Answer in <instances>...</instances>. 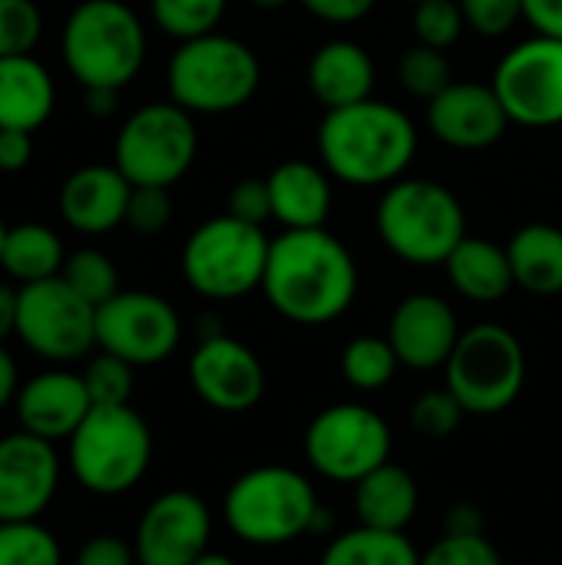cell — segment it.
<instances>
[{"label":"cell","instance_id":"d6986e66","mask_svg":"<svg viewBox=\"0 0 562 565\" xmlns=\"http://www.w3.org/2000/svg\"><path fill=\"white\" fill-rule=\"evenodd\" d=\"M427 126L437 142L460 152H480L503 139L510 116L494 86L454 79L437 99L427 103Z\"/></svg>","mask_w":562,"mask_h":565},{"label":"cell","instance_id":"52a82bcc","mask_svg":"<svg viewBox=\"0 0 562 565\" xmlns=\"http://www.w3.org/2000/svg\"><path fill=\"white\" fill-rule=\"evenodd\" d=\"M70 444V473L93 497L129 493L152 463V430L132 404L93 407Z\"/></svg>","mask_w":562,"mask_h":565},{"label":"cell","instance_id":"bcb514c9","mask_svg":"<svg viewBox=\"0 0 562 565\" xmlns=\"http://www.w3.org/2000/svg\"><path fill=\"white\" fill-rule=\"evenodd\" d=\"M523 20L537 33L562 40V0H523Z\"/></svg>","mask_w":562,"mask_h":565},{"label":"cell","instance_id":"9c48e42d","mask_svg":"<svg viewBox=\"0 0 562 565\" xmlns=\"http://www.w3.org/2000/svg\"><path fill=\"white\" fill-rule=\"evenodd\" d=\"M527 384V351L520 338L497 321L467 328L444 364V387L467 417H497L517 404Z\"/></svg>","mask_w":562,"mask_h":565},{"label":"cell","instance_id":"816d5d0a","mask_svg":"<svg viewBox=\"0 0 562 565\" xmlns=\"http://www.w3.org/2000/svg\"><path fill=\"white\" fill-rule=\"evenodd\" d=\"M195 334H199V341H205V338H215V334H225V331H222V321L215 315H202L195 321Z\"/></svg>","mask_w":562,"mask_h":565},{"label":"cell","instance_id":"3957f363","mask_svg":"<svg viewBox=\"0 0 562 565\" xmlns=\"http://www.w3.org/2000/svg\"><path fill=\"white\" fill-rule=\"evenodd\" d=\"M321 510L315 483L282 463L252 467L232 480L222 500L225 526L235 540L268 550L311 536V523Z\"/></svg>","mask_w":562,"mask_h":565},{"label":"cell","instance_id":"8fae6325","mask_svg":"<svg viewBox=\"0 0 562 565\" xmlns=\"http://www.w3.org/2000/svg\"><path fill=\"white\" fill-rule=\"evenodd\" d=\"M301 447L311 473L328 483L354 487L391 460L394 437L388 420L374 407L344 401L311 417Z\"/></svg>","mask_w":562,"mask_h":565},{"label":"cell","instance_id":"f1b7e54d","mask_svg":"<svg viewBox=\"0 0 562 565\" xmlns=\"http://www.w3.org/2000/svg\"><path fill=\"white\" fill-rule=\"evenodd\" d=\"M318 565H421V553L407 533L358 523L354 530L331 536Z\"/></svg>","mask_w":562,"mask_h":565},{"label":"cell","instance_id":"7a4b0ae2","mask_svg":"<svg viewBox=\"0 0 562 565\" xmlns=\"http://www.w3.org/2000/svg\"><path fill=\"white\" fill-rule=\"evenodd\" d=\"M318 156L331 179L354 189H388L404 179L417 156L414 119L384 99H361L325 109L318 122Z\"/></svg>","mask_w":562,"mask_h":565},{"label":"cell","instance_id":"db71d44e","mask_svg":"<svg viewBox=\"0 0 562 565\" xmlns=\"http://www.w3.org/2000/svg\"><path fill=\"white\" fill-rule=\"evenodd\" d=\"M255 10H285L288 3H295V0H248Z\"/></svg>","mask_w":562,"mask_h":565},{"label":"cell","instance_id":"9a60e30c","mask_svg":"<svg viewBox=\"0 0 562 565\" xmlns=\"http://www.w3.org/2000/svg\"><path fill=\"white\" fill-rule=\"evenodd\" d=\"M212 543V510L192 490L159 493L139 516L132 550L139 565H192Z\"/></svg>","mask_w":562,"mask_h":565},{"label":"cell","instance_id":"30bf717a","mask_svg":"<svg viewBox=\"0 0 562 565\" xmlns=\"http://www.w3.org/2000/svg\"><path fill=\"white\" fill-rule=\"evenodd\" d=\"M199 132L189 109L169 103L139 106L119 129L113 146V166L132 185H176L195 162Z\"/></svg>","mask_w":562,"mask_h":565},{"label":"cell","instance_id":"4dcf8cb0","mask_svg":"<svg viewBox=\"0 0 562 565\" xmlns=\"http://www.w3.org/2000/svg\"><path fill=\"white\" fill-rule=\"evenodd\" d=\"M229 0H149L156 26L172 40H195L215 33Z\"/></svg>","mask_w":562,"mask_h":565},{"label":"cell","instance_id":"484cf974","mask_svg":"<svg viewBox=\"0 0 562 565\" xmlns=\"http://www.w3.org/2000/svg\"><path fill=\"white\" fill-rule=\"evenodd\" d=\"M444 268L454 291L474 305H497L517 288L507 248L490 238L467 235L444 262Z\"/></svg>","mask_w":562,"mask_h":565},{"label":"cell","instance_id":"60d3db41","mask_svg":"<svg viewBox=\"0 0 562 565\" xmlns=\"http://www.w3.org/2000/svg\"><path fill=\"white\" fill-rule=\"evenodd\" d=\"M172 222V199L169 189L156 185H132L129 209H126V225L139 235H159Z\"/></svg>","mask_w":562,"mask_h":565},{"label":"cell","instance_id":"ba28073f","mask_svg":"<svg viewBox=\"0 0 562 565\" xmlns=\"http://www.w3.org/2000/svg\"><path fill=\"white\" fill-rule=\"evenodd\" d=\"M272 238L235 215L202 222L182 245V278L205 301H238L262 291Z\"/></svg>","mask_w":562,"mask_h":565},{"label":"cell","instance_id":"b9f144b4","mask_svg":"<svg viewBox=\"0 0 562 565\" xmlns=\"http://www.w3.org/2000/svg\"><path fill=\"white\" fill-rule=\"evenodd\" d=\"M225 212L248 222V225H262L272 218V195H268V179H238L229 192Z\"/></svg>","mask_w":562,"mask_h":565},{"label":"cell","instance_id":"7c38bea8","mask_svg":"<svg viewBox=\"0 0 562 565\" xmlns=\"http://www.w3.org/2000/svg\"><path fill=\"white\" fill-rule=\"evenodd\" d=\"M26 351L50 364H73L96 348V308L60 275L17 288V331Z\"/></svg>","mask_w":562,"mask_h":565},{"label":"cell","instance_id":"11a10c76","mask_svg":"<svg viewBox=\"0 0 562 565\" xmlns=\"http://www.w3.org/2000/svg\"><path fill=\"white\" fill-rule=\"evenodd\" d=\"M3 238H7V225H3V218H0V252H3Z\"/></svg>","mask_w":562,"mask_h":565},{"label":"cell","instance_id":"f907efd6","mask_svg":"<svg viewBox=\"0 0 562 565\" xmlns=\"http://www.w3.org/2000/svg\"><path fill=\"white\" fill-rule=\"evenodd\" d=\"M116 103H119V89H86V113L89 116H113L116 113Z\"/></svg>","mask_w":562,"mask_h":565},{"label":"cell","instance_id":"836d02e7","mask_svg":"<svg viewBox=\"0 0 562 565\" xmlns=\"http://www.w3.org/2000/svg\"><path fill=\"white\" fill-rule=\"evenodd\" d=\"M397 79L414 99L431 103L454 83V66L444 50L414 43L411 50H404V56L397 63Z\"/></svg>","mask_w":562,"mask_h":565},{"label":"cell","instance_id":"d590c367","mask_svg":"<svg viewBox=\"0 0 562 565\" xmlns=\"http://www.w3.org/2000/svg\"><path fill=\"white\" fill-rule=\"evenodd\" d=\"M467 411L460 407V401L447 391H424L414 404H411V427L417 437L424 440H447L457 434V427L464 424Z\"/></svg>","mask_w":562,"mask_h":565},{"label":"cell","instance_id":"1f68e13d","mask_svg":"<svg viewBox=\"0 0 562 565\" xmlns=\"http://www.w3.org/2000/svg\"><path fill=\"white\" fill-rule=\"evenodd\" d=\"M0 565H63V546L40 520L0 523Z\"/></svg>","mask_w":562,"mask_h":565},{"label":"cell","instance_id":"74e56055","mask_svg":"<svg viewBox=\"0 0 562 565\" xmlns=\"http://www.w3.org/2000/svg\"><path fill=\"white\" fill-rule=\"evenodd\" d=\"M43 13L33 0H0V56H23L40 43Z\"/></svg>","mask_w":562,"mask_h":565},{"label":"cell","instance_id":"e575fe53","mask_svg":"<svg viewBox=\"0 0 562 565\" xmlns=\"http://www.w3.org/2000/svg\"><path fill=\"white\" fill-rule=\"evenodd\" d=\"M132 364L109 354V351H99L86 361L83 367V384L89 391V401L93 407H119V404H129L132 397Z\"/></svg>","mask_w":562,"mask_h":565},{"label":"cell","instance_id":"ab89813d","mask_svg":"<svg viewBox=\"0 0 562 565\" xmlns=\"http://www.w3.org/2000/svg\"><path fill=\"white\" fill-rule=\"evenodd\" d=\"M467 20V30L497 40L507 36L523 20V0H457Z\"/></svg>","mask_w":562,"mask_h":565},{"label":"cell","instance_id":"ffe728a7","mask_svg":"<svg viewBox=\"0 0 562 565\" xmlns=\"http://www.w3.org/2000/svg\"><path fill=\"white\" fill-rule=\"evenodd\" d=\"M89 411H93V401L83 384V374L66 371L60 364L23 381L13 401L20 430L43 437L50 444L70 440Z\"/></svg>","mask_w":562,"mask_h":565},{"label":"cell","instance_id":"ee69618b","mask_svg":"<svg viewBox=\"0 0 562 565\" xmlns=\"http://www.w3.org/2000/svg\"><path fill=\"white\" fill-rule=\"evenodd\" d=\"M298 3H301L311 17H318V20H325V23L344 26V23L364 20V17L374 10L378 0H298Z\"/></svg>","mask_w":562,"mask_h":565},{"label":"cell","instance_id":"7dc6e473","mask_svg":"<svg viewBox=\"0 0 562 565\" xmlns=\"http://www.w3.org/2000/svg\"><path fill=\"white\" fill-rule=\"evenodd\" d=\"M484 530H487L484 510L474 503H454L444 513V533L447 536H484Z\"/></svg>","mask_w":562,"mask_h":565},{"label":"cell","instance_id":"f546056e","mask_svg":"<svg viewBox=\"0 0 562 565\" xmlns=\"http://www.w3.org/2000/svg\"><path fill=\"white\" fill-rule=\"evenodd\" d=\"M397 367H401V361H397V354H394L388 334H384V338H378V334H361V338L348 341L344 351H341V377H344L354 391H361V394H378V391H384V387L394 381Z\"/></svg>","mask_w":562,"mask_h":565},{"label":"cell","instance_id":"cb8c5ba5","mask_svg":"<svg viewBox=\"0 0 562 565\" xmlns=\"http://www.w3.org/2000/svg\"><path fill=\"white\" fill-rule=\"evenodd\" d=\"M56 106V86L50 70L23 53L0 56V129H40Z\"/></svg>","mask_w":562,"mask_h":565},{"label":"cell","instance_id":"5bb4252c","mask_svg":"<svg viewBox=\"0 0 562 565\" xmlns=\"http://www.w3.org/2000/svg\"><path fill=\"white\" fill-rule=\"evenodd\" d=\"M182 341L179 311L152 291H116L96 308V348L132 367H152L176 354Z\"/></svg>","mask_w":562,"mask_h":565},{"label":"cell","instance_id":"277c9868","mask_svg":"<svg viewBox=\"0 0 562 565\" xmlns=\"http://www.w3.org/2000/svg\"><path fill=\"white\" fill-rule=\"evenodd\" d=\"M384 248L417 268L444 265L467 238L460 199L437 179H397L384 189L374 212Z\"/></svg>","mask_w":562,"mask_h":565},{"label":"cell","instance_id":"f35d334b","mask_svg":"<svg viewBox=\"0 0 562 565\" xmlns=\"http://www.w3.org/2000/svg\"><path fill=\"white\" fill-rule=\"evenodd\" d=\"M421 565H507L500 550L484 536H441L427 553H421Z\"/></svg>","mask_w":562,"mask_h":565},{"label":"cell","instance_id":"9f6ffc18","mask_svg":"<svg viewBox=\"0 0 562 565\" xmlns=\"http://www.w3.org/2000/svg\"><path fill=\"white\" fill-rule=\"evenodd\" d=\"M407 3H414V7H417V3H424V0H407Z\"/></svg>","mask_w":562,"mask_h":565},{"label":"cell","instance_id":"c3c4849f","mask_svg":"<svg viewBox=\"0 0 562 565\" xmlns=\"http://www.w3.org/2000/svg\"><path fill=\"white\" fill-rule=\"evenodd\" d=\"M17 391H20L17 361H13V354L0 344V414L17 401Z\"/></svg>","mask_w":562,"mask_h":565},{"label":"cell","instance_id":"ac0fdd59","mask_svg":"<svg viewBox=\"0 0 562 565\" xmlns=\"http://www.w3.org/2000/svg\"><path fill=\"white\" fill-rule=\"evenodd\" d=\"M464 328L447 298L431 291H414L397 301L388 321V341L411 371H437L450 361Z\"/></svg>","mask_w":562,"mask_h":565},{"label":"cell","instance_id":"7402d4cb","mask_svg":"<svg viewBox=\"0 0 562 565\" xmlns=\"http://www.w3.org/2000/svg\"><path fill=\"white\" fill-rule=\"evenodd\" d=\"M268 195H272V218L288 232L325 228L335 205L331 172L308 159L278 162L268 172Z\"/></svg>","mask_w":562,"mask_h":565},{"label":"cell","instance_id":"44dd1931","mask_svg":"<svg viewBox=\"0 0 562 565\" xmlns=\"http://www.w3.org/2000/svg\"><path fill=\"white\" fill-rule=\"evenodd\" d=\"M132 182L116 166H83L60 185V218L79 235H106L126 222Z\"/></svg>","mask_w":562,"mask_h":565},{"label":"cell","instance_id":"4fadbf2b","mask_svg":"<svg viewBox=\"0 0 562 565\" xmlns=\"http://www.w3.org/2000/svg\"><path fill=\"white\" fill-rule=\"evenodd\" d=\"M490 86L510 122L527 129L562 126V40L543 33L520 40L497 63Z\"/></svg>","mask_w":562,"mask_h":565},{"label":"cell","instance_id":"83f0119b","mask_svg":"<svg viewBox=\"0 0 562 565\" xmlns=\"http://www.w3.org/2000/svg\"><path fill=\"white\" fill-rule=\"evenodd\" d=\"M63 262H66V252H63V242L53 228H46L40 222H23V225L7 228L0 268L17 285L56 278L63 271Z\"/></svg>","mask_w":562,"mask_h":565},{"label":"cell","instance_id":"8992f818","mask_svg":"<svg viewBox=\"0 0 562 565\" xmlns=\"http://www.w3.org/2000/svg\"><path fill=\"white\" fill-rule=\"evenodd\" d=\"M166 86L169 99L192 116H222L252 103L262 86V63L248 43L215 30L176 46Z\"/></svg>","mask_w":562,"mask_h":565},{"label":"cell","instance_id":"e0dca14e","mask_svg":"<svg viewBox=\"0 0 562 565\" xmlns=\"http://www.w3.org/2000/svg\"><path fill=\"white\" fill-rule=\"evenodd\" d=\"M56 444L13 430L0 437V523L40 520L60 490Z\"/></svg>","mask_w":562,"mask_h":565},{"label":"cell","instance_id":"d6a6232c","mask_svg":"<svg viewBox=\"0 0 562 565\" xmlns=\"http://www.w3.org/2000/svg\"><path fill=\"white\" fill-rule=\"evenodd\" d=\"M60 278L76 295H83L93 308L106 305L116 291H123L113 258L106 252H99V248H76L73 255H66Z\"/></svg>","mask_w":562,"mask_h":565},{"label":"cell","instance_id":"2e32d148","mask_svg":"<svg viewBox=\"0 0 562 565\" xmlns=\"http://www.w3.org/2000/svg\"><path fill=\"white\" fill-rule=\"evenodd\" d=\"M189 384L215 414H248L262 404L268 377L258 354L232 334L195 344L189 358Z\"/></svg>","mask_w":562,"mask_h":565},{"label":"cell","instance_id":"f5cc1de1","mask_svg":"<svg viewBox=\"0 0 562 565\" xmlns=\"http://www.w3.org/2000/svg\"><path fill=\"white\" fill-rule=\"evenodd\" d=\"M192 565H238V563H235V559H232L229 553H215V550H205V553H202V556H199V559H195Z\"/></svg>","mask_w":562,"mask_h":565},{"label":"cell","instance_id":"7bdbcfd3","mask_svg":"<svg viewBox=\"0 0 562 565\" xmlns=\"http://www.w3.org/2000/svg\"><path fill=\"white\" fill-rule=\"evenodd\" d=\"M73 565H139V559H136L132 543H126L113 533H99L79 546Z\"/></svg>","mask_w":562,"mask_h":565},{"label":"cell","instance_id":"4316f807","mask_svg":"<svg viewBox=\"0 0 562 565\" xmlns=\"http://www.w3.org/2000/svg\"><path fill=\"white\" fill-rule=\"evenodd\" d=\"M517 288L533 298L562 295V228L550 222H530L507 242Z\"/></svg>","mask_w":562,"mask_h":565},{"label":"cell","instance_id":"8d00e7d4","mask_svg":"<svg viewBox=\"0 0 562 565\" xmlns=\"http://www.w3.org/2000/svg\"><path fill=\"white\" fill-rule=\"evenodd\" d=\"M467 33V20L457 0H424L414 7V36L424 46L450 50Z\"/></svg>","mask_w":562,"mask_h":565},{"label":"cell","instance_id":"5b68a950","mask_svg":"<svg viewBox=\"0 0 562 565\" xmlns=\"http://www.w3.org/2000/svg\"><path fill=\"white\" fill-rule=\"evenodd\" d=\"M60 53L83 89H123L146 63V26L123 0H83L63 23Z\"/></svg>","mask_w":562,"mask_h":565},{"label":"cell","instance_id":"f6af8a7d","mask_svg":"<svg viewBox=\"0 0 562 565\" xmlns=\"http://www.w3.org/2000/svg\"><path fill=\"white\" fill-rule=\"evenodd\" d=\"M33 159V136L23 129H0V172H23Z\"/></svg>","mask_w":562,"mask_h":565},{"label":"cell","instance_id":"d4e9b609","mask_svg":"<svg viewBox=\"0 0 562 565\" xmlns=\"http://www.w3.org/2000/svg\"><path fill=\"white\" fill-rule=\"evenodd\" d=\"M421 507V487L401 463H384L354 483V513L361 526L407 533Z\"/></svg>","mask_w":562,"mask_h":565},{"label":"cell","instance_id":"603a6c76","mask_svg":"<svg viewBox=\"0 0 562 565\" xmlns=\"http://www.w3.org/2000/svg\"><path fill=\"white\" fill-rule=\"evenodd\" d=\"M374 60L354 40H328L308 60V89L325 109H341L374 93Z\"/></svg>","mask_w":562,"mask_h":565},{"label":"cell","instance_id":"6da1fadb","mask_svg":"<svg viewBox=\"0 0 562 565\" xmlns=\"http://www.w3.org/2000/svg\"><path fill=\"white\" fill-rule=\"evenodd\" d=\"M358 262L328 228L282 232L272 238L262 295L291 324L321 328L338 321L358 298Z\"/></svg>","mask_w":562,"mask_h":565},{"label":"cell","instance_id":"681fc988","mask_svg":"<svg viewBox=\"0 0 562 565\" xmlns=\"http://www.w3.org/2000/svg\"><path fill=\"white\" fill-rule=\"evenodd\" d=\"M17 331V291L0 281V344Z\"/></svg>","mask_w":562,"mask_h":565}]
</instances>
